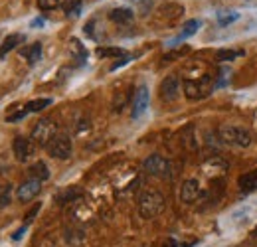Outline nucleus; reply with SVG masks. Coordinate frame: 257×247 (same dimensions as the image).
I'll list each match as a JSON object with an SVG mask.
<instances>
[{
    "label": "nucleus",
    "mask_w": 257,
    "mask_h": 247,
    "mask_svg": "<svg viewBox=\"0 0 257 247\" xmlns=\"http://www.w3.org/2000/svg\"><path fill=\"white\" fill-rule=\"evenodd\" d=\"M218 135L220 139L226 143V145H232V147H240V148H248L254 141L252 133L246 129V127H240V125H232V123H224L220 129H218Z\"/></svg>",
    "instance_id": "f257e3e1"
},
{
    "label": "nucleus",
    "mask_w": 257,
    "mask_h": 247,
    "mask_svg": "<svg viewBox=\"0 0 257 247\" xmlns=\"http://www.w3.org/2000/svg\"><path fill=\"white\" fill-rule=\"evenodd\" d=\"M164 210V196L158 190H144L138 196V214L144 220L158 216Z\"/></svg>",
    "instance_id": "f03ea898"
},
{
    "label": "nucleus",
    "mask_w": 257,
    "mask_h": 247,
    "mask_svg": "<svg viewBox=\"0 0 257 247\" xmlns=\"http://www.w3.org/2000/svg\"><path fill=\"white\" fill-rule=\"evenodd\" d=\"M182 87H184L186 97L192 99V101L204 99V97L210 95V91L214 89L210 75H204L202 79H184V85H182Z\"/></svg>",
    "instance_id": "7ed1b4c3"
},
{
    "label": "nucleus",
    "mask_w": 257,
    "mask_h": 247,
    "mask_svg": "<svg viewBox=\"0 0 257 247\" xmlns=\"http://www.w3.org/2000/svg\"><path fill=\"white\" fill-rule=\"evenodd\" d=\"M58 135V127H56V123L52 121V119H40L36 125H34V129H32V141L36 143V145H40V147H48L50 145V141L54 139Z\"/></svg>",
    "instance_id": "20e7f679"
},
{
    "label": "nucleus",
    "mask_w": 257,
    "mask_h": 247,
    "mask_svg": "<svg viewBox=\"0 0 257 247\" xmlns=\"http://www.w3.org/2000/svg\"><path fill=\"white\" fill-rule=\"evenodd\" d=\"M48 148V154L52 156V158H58V160H67L69 156H71V139L69 137H65V135H56L52 141H50V145L46 147Z\"/></svg>",
    "instance_id": "39448f33"
},
{
    "label": "nucleus",
    "mask_w": 257,
    "mask_h": 247,
    "mask_svg": "<svg viewBox=\"0 0 257 247\" xmlns=\"http://www.w3.org/2000/svg\"><path fill=\"white\" fill-rule=\"evenodd\" d=\"M142 168L146 174H152V176H160V178L170 176V162L160 154H150L148 158H144Z\"/></svg>",
    "instance_id": "423d86ee"
},
{
    "label": "nucleus",
    "mask_w": 257,
    "mask_h": 247,
    "mask_svg": "<svg viewBox=\"0 0 257 247\" xmlns=\"http://www.w3.org/2000/svg\"><path fill=\"white\" fill-rule=\"evenodd\" d=\"M148 103H150L148 87H146V85H138V87H136V91H134V97H132V111H130V115H132V119H134V121H136V119H140V117L146 113Z\"/></svg>",
    "instance_id": "0eeeda50"
},
{
    "label": "nucleus",
    "mask_w": 257,
    "mask_h": 247,
    "mask_svg": "<svg viewBox=\"0 0 257 247\" xmlns=\"http://www.w3.org/2000/svg\"><path fill=\"white\" fill-rule=\"evenodd\" d=\"M180 95V81L176 75H168L162 79L160 83V97L162 101H176V97Z\"/></svg>",
    "instance_id": "6e6552de"
},
{
    "label": "nucleus",
    "mask_w": 257,
    "mask_h": 247,
    "mask_svg": "<svg viewBox=\"0 0 257 247\" xmlns=\"http://www.w3.org/2000/svg\"><path fill=\"white\" fill-rule=\"evenodd\" d=\"M40 190H42V182L36 180V178H30V180H26L24 184L18 186L16 196H18L20 202H30L40 194Z\"/></svg>",
    "instance_id": "1a4fd4ad"
},
{
    "label": "nucleus",
    "mask_w": 257,
    "mask_h": 247,
    "mask_svg": "<svg viewBox=\"0 0 257 247\" xmlns=\"http://www.w3.org/2000/svg\"><path fill=\"white\" fill-rule=\"evenodd\" d=\"M12 148H14V156H16L20 162H26V160L32 156V152H34L32 141L26 139V137H16L14 143H12Z\"/></svg>",
    "instance_id": "9d476101"
},
{
    "label": "nucleus",
    "mask_w": 257,
    "mask_h": 247,
    "mask_svg": "<svg viewBox=\"0 0 257 247\" xmlns=\"http://www.w3.org/2000/svg\"><path fill=\"white\" fill-rule=\"evenodd\" d=\"M198 196H200V184L196 180H186L180 188V200L184 204H192L198 200Z\"/></svg>",
    "instance_id": "9b49d317"
},
{
    "label": "nucleus",
    "mask_w": 257,
    "mask_h": 247,
    "mask_svg": "<svg viewBox=\"0 0 257 247\" xmlns=\"http://www.w3.org/2000/svg\"><path fill=\"white\" fill-rule=\"evenodd\" d=\"M198 28H200V20H188V22L182 26L180 34H178L174 40L168 42V46H178L180 42H184V40H188L190 36H194V34L198 32Z\"/></svg>",
    "instance_id": "f8f14e48"
},
{
    "label": "nucleus",
    "mask_w": 257,
    "mask_h": 247,
    "mask_svg": "<svg viewBox=\"0 0 257 247\" xmlns=\"http://www.w3.org/2000/svg\"><path fill=\"white\" fill-rule=\"evenodd\" d=\"M238 184H240V190H242L244 194H252V192H256L257 190V168L256 170H252V172L242 174V176H240V180H238Z\"/></svg>",
    "instance_id": "ddd939ff"
},
{
    "label": "nucleus",
    "mask_w": 257,
    "mask_h": 247,
    "mask_svg": "<svg viewBox=\"0 0 257 247\" xmlns=\"http://www.w3.org/2000/svg\"><path fill=\"white\" fill-rule=\"evenodd\" d=\"M20 42H24V36H20V34H10V36H6V40H4L2 46H0V57H6V53H10Z\"/></svg>",
    "instance_id": "4468645a"
},
{
    "label": "nucleus",
    "mask_w": 257,
    "mask_h": 247,
    "mask_svg": "<svg viewBox=\"0 0 257 247\" xmlns=\"http://www.w3.org/2000/svg\"><path fill=\"white\" fill-rule=\"evenodd\" d=\"M69 48L73 51V57H77V65H83L85 59H87V49L81 46V42L77 38H71L69 40Z\"/></svg>",
    "instance_id": "2eb2a0df"
},
{
    "label": "nucleus",
    "mask_w": 257,
    "mask_h": 247,
    "mask_svg": "<svg viewBox=\"0 0 257 247\" xmlns=\"http://www.w3.org/2000/svg\"><path fill=\"white\" fill-rule=\"evenodd\" d=\"M22 55H24V57H28V63H30V65H34V63L42 57V44H40V42L32 44L30 48L22 49Z\"/></svg>",
    "instance_id": "dca6fc26"
},
{
    "label": "nucleus",
    "mask_w": 257,
    "mask_h": 247,
    "mask_svg": "<svg viewBox=\"0 0 257 247\" xmlns=\"http://www.w3.org/2000/svg\"><path fill=\"white\" fill-rule=\"evenodd\" d=\"M132 16H134V14H132L130 8H115V10H111V14H109V18H111L113 22H119V24L130 22Z\"/></svg>",
    "instance_id": "f3484780"
},
{
    "label": "nucleus",
    "mask_w": 257,
    "mask_h": 247,
    "mask_svg": "<svg viewBox=\"0 0 257 247\" xmlns=\"http://www.w3.org/2000/svg\"><path fill=\"white\" fill-rule=\"evenodd\" d=\"M30 176L32 178H36V180H40V182H44V180H48L50 178V170H48V166H46V162H36L32 168H30Z\"/></svg>",
    "instance_id": "a211bd4d"
},
{
    "label": "nucleus",
    "mask_w": 257,
    "mask_h": 247,
    "mask_svg": "<svg viewBox=\"0 0 257 247\" xmlns=\"http://www.w3.org/2000/svg\"><path fill=\"white\" fill-rule=\"evenodd\" d=\"M218 24L222 26V28H226V26H230L232 22H236L238 18H240V14L236 12V10H218Z\"/></svg>",
    "instance_id": "6ab92c4d"
},
{
    "label": "nucleus",
    "mask_w": 257,
    "mask_h": 247,
    "mask_svg": "<svg viewBox=\"0 0 257 247\" xmlns=\"http://www.w3.org/2000/svg\"><path fill=\"white\" fill-rule=\"evenodd\" d=\"M81 8H83V2L81 0H65L64 2L65 16H69V18H77L81 14Z\"/></svg>",
    "instance_id": "aec40b11"
},
{
    "label": "nucleus",
    "mask_w": 257,
    "mask_h": 247,
    "mask_svg": "<svg viewBox=\"0 0 257 247\" xmlns=\"http://www.w3.org/2000/svg\"><path fill=\"white\" fill-rule=\"evenodd\" d=\"M48 105H52V99L50 97H44V99H34L30 103H26V109H28V113H38V111L46 109Z\"/></svg>",
    "instance_id": "412c9836"
},
{
    "label": "nucleus",
    "mask_w": 257,
    "mask_h": 247,
    "mask_svg": "<svg viewBox=\"0 0 257 247\" xmlns=\"http://www.w3.org/2000/svg\"><path fill=\"white\" fill-rule=\"evenodd\" d=\"M95 53L99 57H121V55H125V51L121 48H97Z\"/></svg>",
    "instance_id": "4be33fe9"
},
{
    "label": "nucleus",
    "mask_w": 257,
    "mask_h": 247,
    "mask_svg": "<svg viewBox=\"0 0 257 247\" xmlns=\"http://www.w3.org/2000/svg\"><path fill=\"white\" fill-rule=\"evenodd\" d=\"M244 51H238V49H218V59L220 61H230V59H236L238 55H242Z\"/></svg>",
    "instance_id": "5701e85b"
},
{
    "label": "nucleus",
    "mask_w": 257,
    "mask_h": 247,
    "mask_svg": "<svg viewBox=\"0 0 257 247\" xmlns=\"http://www.w3.org/2000/svg\"><path fill=\"white\" fill-rule=\"evenodd\" d=\"M26 115H28V109H26V107H24V109H18V111L6 115V123H18V121H22Z\"/></svg>",
    "instance_id": "b1692460"
},
{
    "label": "nucleus",
    "mask_w": 257,
    "mask_h": 247,
    "mask_svg": "<svg viewBox=\"0 0 257 247\" xmlns=\"http://www.w3.org/2000/svg\"><path fill=\"white\" fill-rule=\"evenodd\" d=\"M60 4V0H38V6L42 10H54Z\"/></svg>",
    "instance_id": "393cba45"
},
{
    "label": "nucleus",
    "mask_w": 257,
    "mask_h": 247,
    "mask_svg": "<svg viewBox=\"0 0 257 247\" xmlns=\"http://www.w3.org/2000/svg\"><path fill=\"white\" fill-rule=\"evenodd\" d=\"M130 59H132L130 55H123V59H119V61H115V63L111 65V71H115V69H119V67H123V65H125V63H128Z\"/></svg>",
    "instance_id": "a878e982"
},
{
    "label": "nucleus",
    "mask_w": 257,
    "mask_h": 247,
    "mask_svg": "<svg viewBox=\"0 0 257 247\" xmlns=\"http://www.w3.org/2000/svg\"><path fill=\"white\" fill-rule=\"evenodd\" d=\"M38 212H40V204H36V206H34V208L28 212V216H26V224H30V222L36 218V214H38Z\"/></svg>",
    "instance_id": "bb28decb"
},
{
    "label": "nucleus",
    "mask_w": 257,
    "mask_h": 247,
    "mask_svg": "<svg viewBox=\"0 0 257 247\" xmlns=\"http://www.w3.org/2000/svg\"><path fill=\"white\" fill-rule=\"evenodd\" d=\"M44 22H46V20H44L42 16H38V18H34V20L30 22V26H32V28H42V26H44Z\"/></svg>",
    "instance_id": "cd10ccee"
},
{
    "label": "nucleus",
    "mask_w": 257,
    "mask_h": 247,
    "mask_svg": "<svg viewBox=\"0 0 257 247\" xmlns=\"http://www.w3.org/2000/svg\"><path fill=\"white\" fill-rule=\"evenodd\" d=\"M24 232H26V228H20V230H18V232H16V234L12 236V240H16V242H18V240H20V238L24 236Z\"/></svg>",
    "instance_id": "c85d7f7f"
},
{
    "label": "nucleus",
    "mask_w": 257,
    "mask_h": 247,
    "mask_svg": "<svg viewBox=\"0 0 257 247\" xmlns=\"http://www.w3.org/2000/svg\"><path fill=\"white\" fill-rule=\"evenodd\" d=\"M254 236H257V228H256V230H254Z\"/></svg>",
    "instance_id": "c756f323"
}]
</instances>
